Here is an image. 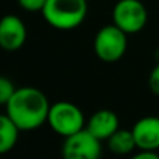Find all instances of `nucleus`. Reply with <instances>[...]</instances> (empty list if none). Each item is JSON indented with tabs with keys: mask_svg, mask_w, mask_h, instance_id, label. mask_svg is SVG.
Returning a JSON list of instances; mask_svg holds the SVG:
<instances>
[{
	"mask_svg": "<svg viewBox=\"0 0 159 159\" xmlns=\"http://www.w3.org/2000/svg\"><path fill=\"white\" fill-rule=\"evenodd\" d=\"M20 131L21 130L18 129V126L6 113L2 115L0 117V152L2 154L11 151L16 147Z\"/></svg>",
	"mask_w": 159,
	"mask_h": 159,
	"instance_id": "nucleus-10",
	"label": "nucleus"
},
{
	"mask_svg": "<svg viewBox=\"0 0 159 159\" xmlns=\"http://www.w3.org/2000/svg\"><path fill=\"white\" fill-rule=\"evenodd\" d=\"M148 84H149V89L152 91V93L159 96V64H157V66L152 69L151 74H149Z\"/></svg>",
	"mask_w": 159,
	"mask_h": 159,
	"instance_id": "nucleus-14",
	"label": "nucleus"
},
{
	"mask_svg": "<svg viewBox=\"0 0 159 159\" xmlns=\"http://www.w3.org/2000/svg\"><path fill=\"white\" fill-rule=\"evenodd\" d=\"M20 7L27 11H42L46 0H17Z\"/></svg>",
	"mask_w": 159,
	"mask_h": 159,
	"instance_id": "nucleus-13",
	"label": "nucleus"
},
{
	"mask_svg": "<svg viewBox=\"0 0 159 159\" xmlns=\"http://www.w3.org/2000/svg\"><path fill=\"white\" fill-rule=\"evenodd\" d=\"M27 39V28L17 16H4L0 21V46L7 52H16Z\"/></svg>",
	"mask_w": 159,
	"mask_h": 159,
	"instance_id": "nucleus-7",
	"label": "nucleus"
},
{
	"mask_svg": "<svg viewBox=\"0 0 159 159\" xmlns=\"http://www.w3.org/2000/svg\"><path fill=\"white\" fill-rule=\"evenodd\" d=\"M87 11V0H46L42 16L50 27L69 31L82 24Z\"/></svg>",
	"mask_w": 159,
	"mask_h": 159,
	"instance_id": "nucleus-2",
	"label": "nucleus"
},
{
	"mask_svg": "<svg viewBox=\"0 0 159 159\" xmlns=\"http://www.w3.org/2000/svg\"><path fill=\"white\" fill-rule=\"evenodd\" d=\"M16 89L17 88L14 87V84L8 78H6V77L0 78V103H3V105L7 103L8 99L16 92Z\"/></svg>",
	"mask_w": 159,
	"mask_h": 159,
	"instance_id": "nucleus-12",
	"label": "nucleus"
},
{
	"mask_svg": "<svg viewBox=\"0 0 159 159\" xmlns=\"http://www.w3.org/2000/svg\"><path fill=\"white\" fill-rule=\"evenodd\" d=\"M6 106V115L21 131H31L48 121L50 105L46 95L38 88H17Z\"/></svg>",
	"mask_w": 159,
	"mask_h": 159,
	"instance_id": "nucleus-1",
	"label": "nucleus"
},
{
	"mask_svg": "<svg viewBox=\"0 0 159 159\" xmlns=\"http://www.w3.org/2000/svg\"><path fill=\"white\" fill-rule=\"evenodd\" d=\"M138 149H159V117L145 116L140 119L131 129Z\"/></svg>",
	"mask_w": 159,
	"mask_h": 159,
	"instance_id": "nucleus-8",
	"label": "nucleus"
},
{
	"mask_svg": "<svg viewBox=\"0 0 159 159\" xmlns=\"http://www.w3.org/2000/svg\"><path fill=\"white\" fill-rule=\"evenodd\" d=\"M87 129L101 141H107V138L119 130V117L112 110H98L91 116Z\"/></svg>",
	"mask_w": 159,
	"mask_h": 159,
	"instance_id": "nucleus-9",
	"label": "nucleus"
},
{
	"mask_svg": "<svg viewBox=\"0 0 159 159\" xmlns=\"http://www.w3.org/2000/svg\"><path fill=\"white\" fill-rule=\"evenodd\" d=\"M135 159H159V155L157 151H151V149H140L138 154L134 155Z\"/></svg>",
	"mask_w": 159,
	"mask_h": 159,
	"instance_id": "nucleus-15",
	"label": "nucleus"
},
{
	"mask_svg": "<svg viewBox=\"0 0 159 159\" xmlns=\"http://www.w3.org/2000/svg\"><path fill=\"white\" fill-rule=\"evenodd\" d=\"M107 147L115 154L126 155L134 151V148H137V144L131 130H117L107 138Z\"/></svg>",
	"mask_w": 159,
	"mask_h": 159,
	"instance_id": "nucleus-11",
	"label": "nucleus"
},
{
	"mask_svg": "<svg viewBox=\"0 0 159 159\" xmlns=\"http://www.w3.org/2000/svg\"><path fill=\"white\" fill-rule=\"evenodd\" d=\"M127 49V34L113 25H105L96 32L93 39V50L98 59L105 63H115L124 56Z\"/></svg>",
	"mask_w": 159,
	"mask_h": 159,
	"instance_id": "nucleus-3",
	"label": "nucleus"
},
{
	"mask_svg": "<svg viewBox=\"0 0 159 159\" xmlns=\"http://www.w3.org/2000/svg\"><path fill=\"white\" fill-rule=\"evenodd\" d=\"M48 123L50 129L59 135L69 137L80 130L85 129V119L81 109L71 102L60 101L50 105Z\"/></svg>",
	"mask_w": 159,
	"mask_h": 159,
	"instance_id": "nucleus-4",
	"label": "nucleus"
},
{
	"mask_svg": "<svg viewBox=\"0 0 159 159\" xmlns=\"http://www.w3.org/2000/svg\"><path fill=\"white\" fill-rule=\"evenodd\" d=\"M148 11L140 0H119L113 7V24L126 34H137L147 25Z\"/></svg>",
	"mask_w": 159,
	"mask_h": 159,
	"instance_id": "nucleus-5",
	"label": "nucleus"
},
{
	"mask_svg": "<svg viewBox=\"0 0 159 159\" xmlns=\"http://www.w3.org/2000/svg\"><path fill=\"white\" fill-rule=\"evenodd\" d=\"M61 154L66 159H96L102 154L101 140L85 127L66 137Z\"/></svg>",
	"mask_w": 159,
	"mask_h": 159,
	"instance_id": "nucleus-6",
	"label": "nucleus"
}]
</instances>
